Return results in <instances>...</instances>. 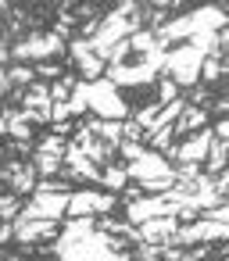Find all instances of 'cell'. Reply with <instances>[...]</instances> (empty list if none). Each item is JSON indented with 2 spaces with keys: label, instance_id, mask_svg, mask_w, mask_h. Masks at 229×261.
<instances>
[{
  "label": "cell",
  "instance_id": "obj_1",
  "mask_svg": "<svg viewBox=\"0 0 229 261\" xmlns=\"http://www.w3.org/2000/svg\"><path fill=\"white\" fill-rule=\"evenodd\" d=\"M122 250H129V243L118 236H108V232H90L75 243L50 240V254L58 261H115V254H122Z\"/></svg>",
  "mask_w": 229,
  "mask_h": 261
},
{
  "label": "cell",
  "instance_id": "obj_2",
  "mask_svg": "<svg viewBox=\"0 0 229 261\" xmlns=\"http://www.w3.org/2000/svg\"><path fill=\"white\" fill-rule=\"evenodd\" d=\"M65 40H58L50 29L47 33H26L22 40L11 43V61L15 65H40V61H65Z\"/></svg>",
  "mask_w": 229,
  "mask_h": 261
},
{
  "label": "cell",
  "instance_id": "obj_3",
  "mask_svg": "<svg viewBox=\"0 0 229 261\" xmlns=\"http://www.w3.org/2000/svg\"><path fill=\"white\" fill-rule=\"evenodd\" d=\"M86 115H93L100 122H125L133 115V108L108 79H97V83H86Z\"/></svg>",
  "mask_w": 229,
  "mask_h": 261
},
{
  "label": "cell",
  "instance_id": "obj_4",
  "mask_svg": "<svg viewBox=\"0 0 229 261\" xmlns=\"http://www.w3.org/2000/svg\"><path fill=\"white\" fill-rule=\"evenodd\" d=\"M200 54L190 47V43H179L172 50H165V65H161V75L172 79L179 90H190L197 86V72H200Z\"/></svg>",
  "mask_w": 229,
  "mask_h": 261
},
{
  "label": "cell",
  "instance_id": "obj_5",
  "mask_svg": "<svg viewBox=\"0 0 229 261\" xmlns=\"http://www.w3.org/2000/svg\"><path fill=\"white\" fill-rule=\"evenodd\" d=\"M118 204L115 193H104L100 186H75L68 193V211L65 218H100V215H111Z\"/></svg>",
  "mask_w": 229,
  "mask_h": 261
},
{
  "label": "cell",
  "instance_id": "obj_6",
  "mask_svg": "<svg viewBox=\"0 0 229 261\" xmlns=\"http://www.w3.org/2000/svg\"><path fill=\"white\" fill-rule=\"evenodd\" d=\"M104 79L122 93L125 86H150V83H158L161 75H158L154 68L140 65V61H129V65H104Z\"/></svg>",
  "mask_w": 229,
  "mask_h": 261
},
{
  "label": "cell",
  "instance_id": "obj_7",
  "mask_svg": "<svg viewBox=\"0 0 229 261\" xmlns=\"http://www.w3.org/2000/svg\"><path fill=\"white\" fill-rule=\"evenodd\" d=\"M125 175H129V182H150V179H165V175H175L172 172V165L161 158V154H154V150H143L136 161H129L125 165Z\"/></svg>",
  "mask_w": 229,
  "mask_h": 261
},
{
  "label": "cell",
  "instance_id": "obj_8",
  "mask_svg": "<svg viewBox=\"0 0 229 261\" xmlns=\"http://www.w3.org/2000/svg\"><path fill=\"white\" fill-rule=\"evenodd\" d=\"M58 229H61V222H47V218H15L11 222V232H15V240L22 243V247H36V243H43V240H54L58 236Z\"/></svg>",
  "mask_w": 229,
  "mask_h": 261
},
{
  "label": "cell",
  "instance_id": "obj_9",
  "mask_svg": "<svg viewBox=\"0 0 229 261\" xmlns=\"http://www.w3.org/2000/svg\"><path fill=\"white\" fill-rule=\"evenodd\" d=\"M165 215H172V207L165 204V197H140V200L125 204V222L129 225H143V222L165 218Z\"/></svg>",
  "mask_w": 229,
  "mask_h": 261
},
{
  "label": "cell",
  "instance_id": "obj_10",
  "mask_svg": "<svg viewBox=\"0 0 229 261\" xmlns=\"http://www.w3.org/2000/svg\"><path fill=\"white\" fill-rule=\"evenodd\" d=\"M175 218L172 215H165V218H150V222H143V225H136V236H140V243H168L172 240V232H175Z\"/></svg>",
  "mask_w": 229,
  "mask_h": 261
},
{
  "label": "cell",
  "instance_id": "obj_11",
  "mask_svg": "<svg viewBox=\"0 0 229 261\" xmlns=\"http://www.w3.org/2000/svg\"><path fill=\"white\" fill-rule=\"evenodd\" d=\"M208 125H211V118H208V111H204V108H186V111L172 122V136L179 140V136L200 133V129H208Z\"/></svg>",
  "mask_w": 229,
  "mask_h": 261
},
{
  "label": "cell",
  "instance_id": "obj_12",
  "mask_svg": "<svg viewBox=\"0 0 229 261\" xmlns=\"http://www.w3.org/2000/svg\"><path fill=\"white\" fill-rule=\"evenodd\" d=\"M0 115L8 118V140H15V143H33V125L18 115V108H0Z\"/></svg>",
  "mask_w": 229,
  "mask_h": 261
},
{
  "label": "cell",
  "instance_id": "obj_13",
  "mask_svg": "<svg viewBox=\"0 0 229 261\" xmlns=\"http://www.w3.org/2000/svg\"><path fill=\"white\" fill-rule=\"evenodd\" d=\"M125 186H129L125 165H115V161H111V165H104V168H100V190H104V193H115V197H118Z\"/></svg>",
  "mask_w": 229,
  "mask_h": 261
},
{
  "label": "cell",
  "instance_id": "obj_14",
  "mask_svg": "<svg viewBox=\"0 0 229 261\" xmlns=\"http://www.w3.org/2000/svg\"><path fill=\"white\" fill-rule=\"evenodd\" d=\"M33 190H36V172H33V165H29V161H22V168H18V172L11 175V182H8V193H15V197H22V200H26Z\"/></svg>",
  "mask_w": 229,
  "mask_h": 261
},
{
  "label": "cell",
  "instance_id": "obj_15",
  "mask_svg": "<svg viewBox=\"0 0 229 261\" xmlns=\"http://www.w3.org/2000/svg\"><path fill=\"white\" fill-rule=\"evenodd\" d=\"M29 165H33V172H36V179H58V175H61V158H54V154H43V150H33V158H29Z\"/></svg>",
  "mask_w": 229,
  "mask_h": 261
},
{
  "label": "cell",
  "instance_id": "obj_16",
  "mask_svg": "<svg viewBox=\"0 0 229 261\" xmlns=\"http://www.w3.org/2000/svg\"><path fill=\"white\" fill-rule=\"evenodd\" d=\"M222 75H225V58H204L200 72H197V83L200 86H215V83H222Z\"/></svg>",
  "mask_w": 229,
  "mask_h": 261
},
{
  "label": "cell",
  "instance_id": "obj_17",
  "mask_svg": "<svg viewBox=\"0 0 229 261\" xmlns=\"http://www.w3.org/2000/svg\"><path fill=\"white\" fill-rule=\"evenodd\" d=\"M129 47H133V54H136V61H140V58H147V54H154V50H165V47L158 43V36H154V33H147V29L133 33V36H129Z\"/></svg>",
  "mask_w": 229,
  "mask_h": 261
},
{
  "label": "cell",
  "instance_id": "obj_18",
  "mask_svg": "<svg viewBox=\"0 0 229 261\" xmlns=\"http://www.w3.org/2000/svg\"><path fill=\"white\" fill-rule=\"evenodd\" d=\"M200 172H204V175H218V172H225V143L211 140V147H208V158H204Z\"/></svg>",
  "mask_w": 229,
  "mask_h": 261
},
{
  "label": "cell",
  "instance_id": "obj_19",
  "mask_svg": "<svg viewBox=\"0 0 229 261\" xmlns=\"http://www.w3.org/2000/svg\"><path fill=\"white\" fill-rule=\"evenodd\" d=\"M8 83H11V90H29L36 83L33 65H8Z\"/></svg>",
  "mask_w": 229,
  "mask_h": 261
},
{
  "label": "cell",
  "instance_id": "obj_20",
  "mask_svg": "<svg viewBox=\"0 0 229 261\" xmlns=\"http://www.w3.org/2000/svg\"><path fill=\"white\" fill-rule=\"evenodd\" d=\"M33 72H36L40 83H58L65 75V65L61 61H40V65H33Z\"/></svg>",
  "mask_w": 229,
  "mask_h": 261
},
{
  "label": "cell",
  "instance_id": "obj_21",
  "mask_svg": "<svg viewBox=\"0 0 229 261\" xmlns=\"http://www.w3.org/2000/svg\"><path fill=\"white\" fill-rule=\"evenodd\" d=\"M22 197H15V193H4L0 197V222H15L18 215H22Z\"/></svg>",
  "mask_w": 229,
  "mask_h": 261
},
{
  "label": "cell",
  "instance_id": "obj_22",
  "mask_svg": "<svg viewBox=\"0 0 229 261\" xmlns=\"http://www.w3.org/2000/svg\"><path fill=\"white\" fill-rule=\"evenodd\" d=\"M158 111H161V104H158V100H150V104H143L140 111H133L129 118H133V122H136V125H140L143 133H147V129L154 125V118H158Z\"/></svg>",
  "mask_w": 229,
  "mask_h": 261
},
{
  "label": "cell",
  "instance_id": "obj_23",
  "mask_svg": "<svg viewBox=\"0 0 229 261\" xmlns=\"http://www.w3.org/2000/svg\"><path fill=\"white\" fill-rule=\"evenodd\" d=\"M133 61V47H129V40H118L111 50H108V61L104 65H129Z\"/></svg>",
  "mask_w": 229,
  "mask_h": 261
},
{
  "label": "cell",
  "instance_id": "obj_24",
  "mask_svg": "<svg viewBox=\"0 0 229 261\" xmlns=\"http://www.w3.org/2000/svg\"><path fill=\"white\" fill-rule=\"evenodd\" d=\"M65 143L68 140H61V136H54V133H47L33 150H43V154H54V158H65Z\"/></svg>",
  "mask_w": 229,
  "mask_h": 261
},
{
  "label": "cell",
  "instance_id": "obj_25",
  "mask_svg": "<svg viewBox=\"0 0 229 261\" xmlns=\"http://www.w3.org/2000/svg\"><path fill=\"white\" fill-rule=\"evenodd\" d=\"M175 97H183V90H179L172 79H158V104L165 108V104H172Z\"/></svg>",
  "mask_w": 229,
  "mask_h": 261
},
{
  "label": "cell",
  "instance_id": "obj_26",
  "mask_svg": "<svg viewBox=\"0 0 229 261\" xmlns=\"http://www.w3.org/2000/svg\"><path fill=\"white\" fill-rule=\"evenodd\" d=\"M143 150H147L143 143H129V140H122V143L115 147V158H122V165H129V161H136Z\"/></svg>",
  "mask_w": 229,
  "mask_h": 261
},
{
  "label": "cell",
  "instance_id": "obj_27",
  "mask_svg": "<svg viewBox=\"0 0 229 261\" xmlns=\"http://www.w3.org/2000/svg\"><path fill=\"white\" fill-rule=\"evenodd\" d=\"M122 140H129V143H143V129H140L133 118H125V122H122Z\"/></svg>",
  "mask_w": 229,
  "mask_h": 261
},
{
  "label": "cell",
  "instance_id": "obj_28",
  "mask_svg": "<svg viewBox=\"0 0 229 261\" xmlns=\"http://www.w3.org/2000/svg\"><path fill=\"white\" fill-rule=\"evenodd\" d=\"M200 218H208V222H218V225H229V207H225V204H218V207H208V211H200Z\"/></svg>",
  "mask_w": 229,
  "mask_h": 261
},
{
  "label": "cell",
  "instance_id": "obj_29",
  "mask_svg": "<svg viewBox=\"0 0 229 261\" xmlns=\"http://www.w3.org/2000/svg\"><path fill=\"white\" fill-rule=\"evenodd\" d=\"M211 179H215V193L225 200V197H229V172H218V175H211Z\"/></svg>",
  "mask_w": 229,
  "mask_h": 261
},
{
  "label": "cell",
  "instance_id": "obj_30",
  "mask_svg": "<svg viewBox=\"0 0 229 261\" xmlns=\"http://www.w3.org/2000/svg\"><path fill=\"white\" fill-rule=\"evenodd\" d=\"M11 93V83H8V68H0V100Z\"/></svg>",
  "mask_w": 229,
  "mask_h": 261
},
{
  "label": "cell",
  "instance_id": "obj_31",
  "mask_svg": "<svg viewBox=\"0 0 229 261\" xmlns=\"http://www.w3.org/2000/svg\"><path fill=\"white\" fill-rule=\"evenodd\" d=\"M8 240H15V232H11V222H0V243H8Z\"/></svg>",
  "mask_w": 229,
  "mask_h": 261
},
{
  "label": "cell",
  "instance_id": "obj_32",
  "mask_svg": "<svg viewBox=\"0 0 229 261\" xmlns=\"http://www.w3.org/2000/svg\"><path fill=\"white\" fill-rule=\"evenodd\" d=\"M0 261H22V257H15V254H4V257H0Z\"/></svg>",
  "mask_w": 229,
  "mask_h": 261
},
{
  "label": "cell",
  "instance_id": "obj_33",
  "mask_svg": "<svg viewBox=\"0 0 229 261\" xmlns=\"http://www.w3.org/2000/svg\"><path fill=\"white\" fill-rule=\"evenodd\" d=\"M4 193H8V186H4V182H0V197H4Z\"/></svg>",
  "mask_w": 229,
  "mask_h": 261
},
{
  "label": "cell",
  "instance_id": "obj_34",
  "mask_svg": "<svg viewBox=\"0 0 229 261\" xmlns=\"http://www.w3.org/2000/svg\"><path fill=\"white\" fill-rule=\"evenodd\" d=\"M183 261H197V257H190V254H186V257H183Z\"/></svg>",
  "mask_w": 229,
  "mask_h": 261
},
{
  "label": "cell",
  "instance_id": "obj_35",
  "mask_svg": "<svg viewBox=\"0 0 229 261\" xmlns=\"http://www.w3.org/2000/svg\"><path fill=\"white\" fill-rule=\"evenodd\" d=\"M218 261H229V257H218Z\"/></svg>",
  "mask_w": 229,
  "mask_h": 261
}]
</instances>
